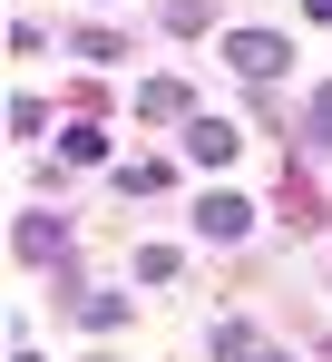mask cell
Wrapping results in <instances>:
<instances>
[{"label":"cell","mask_w":332,"mask_h":362,"mask_svg":"<svg viewBox=\"0 0 332 362\" xmlns=\"http://www.w3.org/2000/svg\"><path fill=\"white\" fill-rule=\"evenodd\" d=\"M225 69H235V78H274L283 40H274V30H235V40H225Z\"/></svg>","instance_id":"obj_1"},{"label":"cell","mask_w":332,"mask_h":362,"mask_svg":"<svg viewBox=\"0 0 332 362\" xmlns=\"http://www.w3.org/2000/svg\"><path fill=\"white\" fill-rule=\"evenodd\" d=\"M20 255H30V264H59V255H69V226H59V216H30V226H20Z\"/></svg>","instance_id":"obj_2"},{"label":"cell","mask_w":332,"mask_h":362,"mask_svg":"<svg viewBox=\"0 0 332 362\" xmlns=\"http://www.w3.org/2000/svg\"><path fill=\"white\" fill-rule=\"evenodd\" d=\"M186 147H196L206 167H235V127H225V118H196V127H186Z\"/></svg>","instance_id":"obj_3"},{"label":"cell","mask_w":332,"mask_h":362,"mask_svg":"<svg viewBox=\"0 0 332 362\" xmlns=\"http://www.w3.org/2000/svg\"><path fill=\"white\" fill-rule=\"evenodd\" d=\"M244 216H254L244 196H206V216H196V226H206V235H244Z\"/></svg>","instance_id":"obj_4"},{"label":"cell","mask_w":332,"mask_h":362,"mask_svg":"<svg viewBox=\"0 0 332 362\" xmlns=\"http://www.w3.org/2000/svg\"><path fill=\"white\" fill-rule=\"evenodd\" d=\"M137 108H147V118H186V88H176V78H147V88H137Z\"/></svg>","instance_id":"obj_5"},{"label":"cell","mask_w":332,"mask_h":362,"mask_svg":"<svg viewBox=\"0 0 332 362\" xmlns=\"http://www.w3.org/2000/svg\"><path fill=\"white\" fill-rule=\"evenodd\" d=\"M323 127H332V88H323V98H313V137H323Z\"/></svg>","instance_id":"obj_6"},{"label":"cell","mask_w":332,"mask_h":362,"mask_svg":"<svg viewBox=\"0 0 332 362\" xmlns=\"http://www.w3.org/2000/svg\"><path fill=\"white\" fill-rule=\"evenodd\" d=\"M235 362H274V353H264V343H244V353H235Z\"/></svg>","instance_id":"obj_7"},{"label":"cell","mask_w":332,"mask_h":362,"mask_svg":"<svg viewBox=\"0 0 332 362\" xmlns=\"http://www.w3.org/2000/svg\"><path fill=\"white\" fill-rule=\"evenodd\" d=\"M303 10H313V20H332V0H303Z\"/></svg>","instance_id":"obj_8"},{"label":"cell","mask_w":332,"mask_h":362,"mask_svg":"<svg viewBox=\"0 0 332 362\" xmlns=\"http://www.w3.org/2000/svg\"><path fill=\"white\" fill-rule=\"evenodd\" d=\"M20 362H40V353H20Z\"/></svg>","instance_id":"obj_9"}]
</instances>
